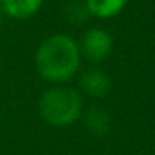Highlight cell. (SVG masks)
I'll return each instance as SVG.
<instances>
[{
	"label": "cell",
	"instance_id": "cell-1",
	"mask_svg": "<svg viewBox=\"0 0 155 155\" xmlns=\"http://www.w3.org/2000/svg\"><path fill=\"white\" fill-rule=\"evenodd\" d=\"M35 64L42 78L54 84L67 82L80 67L78 44L65 34H55L42 40L35 54Z\"/></svg>",
	"mask_w": 155,
	"mask_h": 155
},
{
	"label": "cell",
	"instance_id": "cell-2",
	"mask_svg": "<svg viewBox=\"0 0 155 155\" xmlns=\"http://www.w3.org/2000/svg\"><path fill=\"white\" fill-rule=\"evenodd\" d=\"M84 110L82 97L75 88L52 87L40 95L38 112L40 117L52 127H68L80 118Z\"/></svg>",
	"mask_w": 155,
	"mask_h": 155
},
{
	"label": "cell",
	"instance_id": "cell-3",
	"mask_svg": "<svg viewBox=\"0 0 155 155\" xmlns=\"http://www.w3.org/2000/svg\"><path fill=\"white\" fill-rule=\"evenodd\" d=\"M114 42L108 32L102 30V28H90L84 34L82 42L78 45L80 54H84L88 60L92 62H100L110 55Z\"/></svg>",
	"mask_w": 155,
	"mask_h": 155
},
{
	"label": "cell",
	"instance_id": "cell-4",
	"mask_svg": "<svg viewBox=\"0 0 155 155\" xmlns=\"http://www.w3.org/2000/svg\"><path fill=\"white\" fill-rule=\"evenodd\" d=\"M80 85L87 95L94 98H102L110 92V77L100 68H88L82 74Z\"/></svg>",
	"mask_w": 155,
	"mask_h": 155
},
{
	"label": "cell",
	"instance_id": "cell-5",
	"mask_svg": "<svg viewBox=\"0 0 155 155\" xmlns=\"http://www.w3.org/2000/svg\"><path fill=\"white\" fill-rule=\"evenodd\" d=\"M84 125L95 137L107 135L108 130H110V125H112L110 114L107 112V108L100 107V105H92L84 114Z\"/></svg>",
	"mask_w": 155,
	"mask_h": 155
},
{
	"label": "cell",
	"instance_id": "cell-6",
	"mask_svg": "<svg viewBox=\"0 0 155 155\" xmlns=\"http://www.w3.org/2000/svg\"><path fill=\"white\" fill-rule=\"evenodd\" d=\"M44 0H0L2 10L12 18H28L37 14Z\"/></svg>",
	"mask_w": 155,
	"mask_h": 155
},
{
	"label": "cell",
	"instance_id": "cell-7",
	"mask_svg": "<svg viewBox=\"0 0 155 155\" xmlns=\"http://www.w3.org/2000/svg\"><path fill=\"white\" fill-rule=\"evenodd\" d=\"M85 5H87L90 15L108 18L120 14L127 5V0H85Z\"/></svg>",
	"mask_w": 155,
	"mask_h": 155
},
{
	"label": "cell",
	"instance_id": "cell-8",
	"mask_svg": "<svg viewBox=\"0 0 155 155\" xmlns=\"http://www.w3.org/2000/svg\"><path fill=\"white\" fill-rule=\"evenodd\" d=\"M88 15H90V12H88L85 2L75 0V2H70V4L65 7V17H67V20L70 22V24H74V25L84 24V22L88 18Z\"/></svg>",
	"mask_w": 155,
	"mask_h": 155
}]
</instances>
